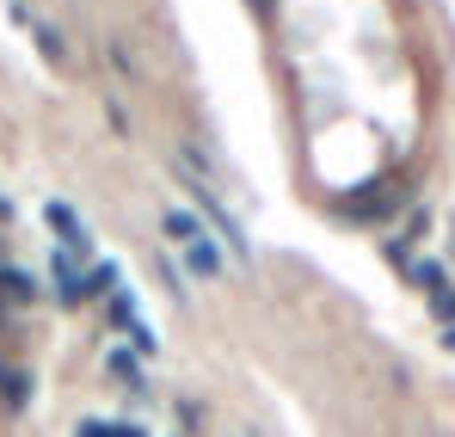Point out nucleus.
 Segmentation results:
<instances>
[{
	"label": "nucleus",
	"mask_w": 455,
	"mask_h": 437,
	"mask_svg": "<svg viewBox=\"0 0 455 437\" xmlns=\"http://www.w3.org/2000/svg\"><path fill=\"white\" fill-rule=\"evenodd\" d=\"M160 228L185 247V265H191V278H222L228 271V259H222V247H216V234L204 228L197 216H185V210H166L160 216Z\"/></svg>",
	"instance_id": "1"
},
{
	"label": "nucleus",
	"mask_w": 455,
	"mask_h": 437,
	"mask_svg": "<svg viewBox=\"0 0 455 437\" xmlns=\"http://www.w3.org/2000/svg\"><path fill=\"white\" fill-rule=\"evenodd\" d=\"M105 314H111V327H117V333H124V339H130L142 358H154V352H160V333H154L148 320H142V308H136V290H130L124 278L105 290Z\"/></svg>",
	"instance_id": "2"
},
{
	"label": "nucleus",
	"mask_w": 455,
	"mask_h": 437,
	"mask_svg": "<svg viewBox=\"0 0 455 437\" xmlns=\"http://www.w3.org/2000/svg\"><path fill=\"white\" fill-rule=\"evenodd\" d=\"M44 222H50V234H62V253H68V259H92V228L80 222L75 204L50 198V204H44Z\"/></svg>",
	"instance_id": "3"
},
{
	"label": "nucleus",
	"mask_w": 455,
	"mask_h": 437,
	"mask_svg": "<svg viewBox=\"0 0 455 437\" xmlns=\"http://www.w3.org/2000/svg\"><path fill=\"white\" fill-rule=\"evenodd\" d=\"M412 284L425 290L431 314H437L443 327H455V284L443 278V265H431V259H412Z\"/></svg>",
	"instance_id": "4"
},
{
	"label": "nucleus",
	"mask_w": 455,
	"mask_h": 437,
	"mask_svg": "<svg viewBox=\"0 0 455 437\" xmlns=\"http://www.w3.org/2000/svg\"><path fill=\"white\" fill-rule=\"evenodd\" d=\"M191 198H197V210H204V216L216 222V234H222V247H234V253H246V240H240V222H234V216L222 210V204H216V191L191 179Z\"/></svg>",
	"instance_id": "5"
},
{
	"label": "nucleus",
	"mask_w": 455,
	"mask_h": 437,
	"mask_svg": "<svg viewBox=\"0 0 455 437\" xmlns=\"http://www.w3.org/2000/svg\"><path fill=\"white\" fill-rule=\"evenodd\" d=\"M0 302H6L12 314H25V308L37 302V284H31L19 265H0Z\"/></svg>",
	"instance_id": "6"
},
{
	"label": "nucleus",
	"mask_w": 455,
	"mask_h": 437,
	"mask_svg": "<svg viewBox=\"0 0 455 437\" xmlns=\"http://www.w3.org/2000/svg\"><path fill=\"white\" fill-rule=\"evenodd\" d=\"M0 401L19 413V407L31 401V376H25V369H0Z\"/></svg>",
	"instance_id": "7"
},
{
	"label": "nucleus",
	"mask_w": 455,
	"mask_h": 437,
	"mask_svg": "<svg viewBox=\"0 0 455 437\" xmlns=\"http://www.w3.org/2000/svg\"><path fill=\"white\" fill-rule=\"evenodd\" d=\"M75 437H148V432H136V425H117V419H86Z\"/></svg>",
	"instance_id": "8"
},
{
	"label": "nucleus",
	"mask_w": 455,
	"mask_h": 437,
	"mask_svg": "<svg viewBox=\"0 0 455 437\" xmlns=\"http://www.w3.org/2000/svg\"><path fill=\"white\" fill-rule=\"evenodd\" d=\"M105 364L117 369V376H124V382H130V388H136V394H148V388H142V369H136V358H124V352H111V358H105Z\"/></svg>",
	"instance_id": "9"
},
{
	"label": "nucleus",
	"mask_w": 455,
	"mask_h": 437,
	"mask_svg": "<svg viewBox=\"0 0 455 437\" xmlns=\"http://www.w3.org/2000/svg\"><path fill=\"white\" fill-rule=\"evenodd\" d=\"M450 352H455V327H450Z\"/></svg>",
	"instance_id": "10"
}]
</instances>
